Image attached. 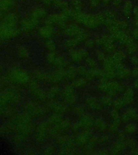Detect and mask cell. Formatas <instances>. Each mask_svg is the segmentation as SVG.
<instances>
[{
	"instance_id": "1",
	"label": "cell",
	"mask_w": 138,
	"mask_h": 155,
	"mask_svg": "<svg viewBox=\"0 0 138 155\" xmlns=\"http://www.w3.org/2000/svg\"><path fill=\"white\" fill-rule=\"evenodd\" d=\"M71 20L66 17L62 12H53L49 14L45 19L44 23L49 24L53 26H57L60 29H63L66 28Z\"/></svg>"
},
{
	"instance_id": "2",
	"label": "cell",
	"mask_w": 138,
	"mask_h": 155,
	"mask_svg": "<svg viewBox=\"0 0 138 155\" xmlns=\"http://www.w3.org/2000/svg\"><path fill=\"white\" fill-rule=\"evenodd\" d=\"M20 27L0 21V38L8 39L16 36L20 32Z\"/></svg>"
},
{
	"instance_id": "3",
	"label": "cell",
	"mask_w": 138,
	"mask_h": 155,
	"mask_svg": "<svg viewBox=\"0 0 138 155\" xmlns=\"http://www.w3.org/2000/svg\"><path fill=\"white\" fill-rule=\"evenodd\" d=\"M41 23V22L31 17L27 14L24 17L21 18L19 27L20 29L23 31L29 32L36 29Z\"/></svg>"
},
{
	"instance_id": "4",
	"label": "cell",
	"mask_w": 138,
	"mask_h": 155,
	"mask_svg": "<svg viewBox=\"0 0 138 155\" xmlns=\"http://www.w3.org/2000/svg\"><path fill=\"white\" fill-rule=\"evenodd\" d=\"M28 14L41 23L44 21L49 13L48 9L42 5H37L32 8Z\"/></svg>"
},
{
	"instance_id": "5",
	"label": "cell",
	"mask_w": 138,
	"mask_h": 155,
	"mask_svg": "<svg viewBox=\"0 0 138 155\" xmlns=\"http://www.w3.org/2000/svg\"><path fill=\"white\" fill-rule=\"evenodd\" d=\"M19 0H0V10L5 14L16 12Z\"/></svg>"
},
{
	"instance_id": "6",
	"label": "cell",
	"mask_w": 138,
	"mask_h": 155,
	"mask_svg": "<svg viewBox=\"0 0 138 155\" xmlns=\"http://www.w3.org/2000/svg\"><path fill=\"white\" fill-rule=\"evenodd\" d=\"M55 31L54 26L46 24L40 27L38 30L39 35L44 38H48L52 36L55 33Z\"/></svg>"
},
{
	"instance_id": "7",
	"label": "cell",
	"mask_w": 138,
	"mask_h": 155,
	"mask_svg": "<svg viewBox=\"0 0 138 155\" xmlns=\"http://www.w3.org/2000/svg\"><path fill=\"white\" fill-rule=\"evenodd\" d=\"M70 5L72 9L76 12H82L83 3L82 0H71Z\"/></svg>"
},
{
	"instance_id": "8",
	"label": "cell",
	"mask_w": 138,
	"mask_h": 155,
	"mask_svg": "<svg viewBox=\"0 0 138 155\" xmlns=\"http://www.w3.org/2000/svg\"><path fill=\"white\" fill-rule=\"evenodd\" d=\"M35 2L38 4L42 5L44 7L47 9H50L53 7V5L55 2V0H34Z\"/></svg>"
},
{
	"instance_id": "9",
	"label": "cell",
	"mask_w": 138,
	"mask_h": 155,
	"mask_svg": "<svg viewBox=\"0 0 138 155\" xmlns=\"http://www.w3.org/2000/svg\"><path fill=\"white\" fill-rule=\"evenodd\" d=\"M6 14H5V12H3L0 10V21H1L5 17Z\"/></svg>"
}]
</instances>
